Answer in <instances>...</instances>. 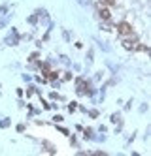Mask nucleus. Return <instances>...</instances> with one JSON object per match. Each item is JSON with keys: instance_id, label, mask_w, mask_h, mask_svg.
Instances as JSON below:
<instances>
[{"instance_id": "nucleus-1", "label": "nucleus", "mask_w": 151, "mask_h": 156, "mask_svg": "<svg viewBox=\"0 0 151 156\" xmlns=\"http://www.w3.org/2000/svg\"><path fill=\"white\" fill-rule=\"evenodd\" d=\"M96 9H98V15L104 19V21H110L111 19V12H110V6L106 4V2H104V0H102V2L96 6Z\"/></svg>"}, {"instance_id": "nucleus-2", "label": "nucleus", "mask_w": 151, "mask_h": 156, "mask_svg": "<svg viewBox=\"0 0 151 156\" xmlns=\"http://www.w3.org/2000/svg\"><path fill=\"white\" fill-rule=\"evenodd\" d=\"M117 30H119V34H121L123 38H129V36H134V32H132V28H130V25H129V23H119Z\"/></svg>"}, {"instance_id": "nucleus-3", "label": "nucleus", "mask_w": 151, "mask_h": 156, "mask_svg": "<svg viewBox=\"0 0 151 156\" xmlns=\"http://www.w3.org/2000/svg\"><path fill=\"white\" fill-rule=\"evenodd\" d=\"M123 47L125 49H129V51H132V49H136V45H138V40L134 38V36H129V38H123Z\"/></svg>"}, {"instance_id": "nucleus-4", "label": "nucleus", "mask_w": 151, "mask_h": 156, "mask_svg": "<svg viewBox=\"0 0 151 156\" xmlns=\"http://www.w3.org/2000/svg\"><path fill=\"white\" fill-rule=\"evenodd\" d=\"M76 85H77V88H79V92L89 90V87H85V81H83V79H77V81H76Z\"/></svg>"}]
</instances>
